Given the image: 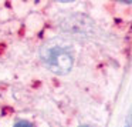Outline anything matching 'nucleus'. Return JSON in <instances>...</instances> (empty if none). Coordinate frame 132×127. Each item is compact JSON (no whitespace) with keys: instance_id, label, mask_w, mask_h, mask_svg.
Wrapping results in <instances>:
<instances>
[{"instance_id":"nucleus-1","label":"nucleus","mask_w":132,"mask_h":127,"mask_svg":"<svg viewBox=\"0 0 132 127\" xmlns=\"http://www.w3.org/2000/svg\"><path fill=\"white\" fill-rule=\"evenodd\" d=\"M41 57L46 66L55 74H67L74 63L72 52L61 44H47L41 50Z\"/></svg>"},{"instance_id":"nucleus-2","label":"nucleus","mask_w":132,"mask_h":127,"mask_svg":"<svg viewBox=\"0 0 132 127\" xmlns=\"http://www.w3.org/2000/svg\"><path fill=\"white\" fill-rule=\"evenodd\" d=\"M14 127H34L30 121H26V120H21V121H17L14 124Z\"/></svg>"},{"instance_id":"nucleus-3","label":"nucleus","mask_w":132,"mask_h":127,"mask_svg":"<svg viewBox=\"0 0 132 127\" xmlns=\"http://www.w3.org/2000/svg\"><path fill=\"white\" fill-rule=\"evenodd\" d=\"M125 127H132V114L129 116V118H128V121H126V126Z\"/></svg>"},{"instance_id":"nucleus-4","label":"nucleus","mask_w":132,"mask_h":127,"mask_svg":"<svg viewBox=\"0 0 132 127\" xmlns=\"http://www.w3.org/2000/svg\"><path fill=\"white\" fill-rule=\"evenodd\" d=\"M82 127H89V126H82Z\"/></svg>"}]
</instances>
